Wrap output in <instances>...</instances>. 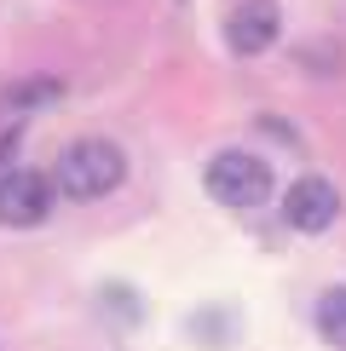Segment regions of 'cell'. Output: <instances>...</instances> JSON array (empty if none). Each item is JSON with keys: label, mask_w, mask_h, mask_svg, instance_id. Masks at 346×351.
Listing matches in <instances>:
<instances>
[{"label": "cell", "mask_w": 346, "mask_h": 351, "mask_svg": "<svg viewBox=\"0 0 346 351\" xmlns=\"http://www.w3.org/2000/svg\"><path fill=\"white\" fill-rule=\"evenodd\" d=\"M277 35H283V6L277 0H242V6H231V18H225V47L237 58L271 52Z\"/></svg>", "instance_id": "5b68a950"}, {"label": "cell", "mask_w": 346, "mask_h": 351, "mask_svg": "<svg viewBox=\"0 0 346 351\" xmlns=\"http://www.w3.org/2000/svg\"><path fill=\"white\" fill-rule=\"evenodd\" d=\"M18 127H6V133H0V179H6V173H12V150H18Z\"/></svg>", "instance_id": "ba28073f"}, {"label": "cell", "mask_w": 346, "mask_h": 351, "mask_svg": "<svg viewBox=\"0 0 346 351\" xmlns=\"http://www.w3.org/2000/svg\"><path fill=\"white\" fill-rule=\"evenodd\" d=\"M122 179H127V156L115 150L110 138H76V144L64 150V162H58V190L76 196V202L110 196Z\"/></svg>", "instance_id": "6da1fadb"}, {"label": "cell", "mask_w": 346, "mask_h": 351, "mask_svg": "<svg viewBox=\"0 0 346 351\" xmlns=\"http://www.w3.org/2000/svg\"><path fill=\"white\" fill-rule=\"evenodd\" d=\"M64 93V81H52V75H29V81H18L6 93V104L12 110H35V104H52V98Z\"/></svg>", "instance_id": "52a82bcc"}, {"label": "cell", "mask_w": 346, "mask_h": 351, "mask_svg": "<svg viewBox=\"0 0 346 351\" xmlns=\"http://www.w3.org/2000/svg\"><path fill=\"white\" fill-rule=\"evenodd\" d=\"M202 184L225 208H260V202H271V167L249 150H220L202 167Z\"/></svg>", "instance_id": "7a4b0ae2"}, {"label": "cell", "mask_w": 346, "mask_h": 351, "mask_svg": "<svg viewBox=\"0 0 346 351\" xmlns=\"http://www.w3.org/2000/svg\"><path fill=\"white\" fill-rule=\"evenodd\" d=\"M52 179L35 167H12L6 179H0V225L12 230H29V225H47L52 219Z\"/></svg>", "instance_id": "3957f363"}, {"label": "cell", "mask_w": 346, "mask_h": 351, "mask_svg": "<svg viewBox=\"0 0 346 351\" xmlns=\"http://www.w3.org/2000/svg\"><path fill=\"white\" fill-rule=\"evenodd\" d=\"M283 219L300 230V237H317V230H329L341 219V190L335 179H323V173H306V179H295L283 190Z\"/></svg>", "instance_id": "277c9868"}, {"label": "cell", "mask_w": 346, "mask_h": 351, "mask_svg": "<svg viewBox=\"0 0 346 351\" xmlns=\"http://www.w3.org/2000/svg\"><path fill=\"white\" fill-rule=\"evenodd\" d=\"M312 323H317V334H323L335 351H346V282H335V288H323V294H317Z\"/></svg>", "instance_id": "8992f818"}]
</instances>
